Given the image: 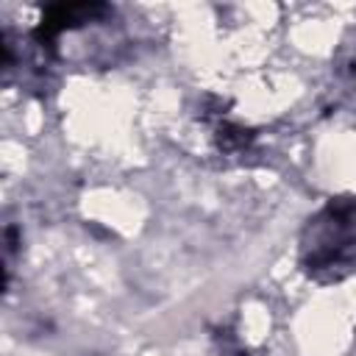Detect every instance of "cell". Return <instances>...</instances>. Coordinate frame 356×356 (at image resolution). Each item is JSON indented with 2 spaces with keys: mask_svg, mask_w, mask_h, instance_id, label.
<instances>
[{
  "mask_svg": "<svg viewBox=\"0 0 356 356\" xmlns=\"http://www.w3.org/2000/svg\"><path fill=\"white\" fill-rule=\"evenodd\" d=\"M309 236V267H342L348 259L356 256V203L325 209L320 220L312 222Z\"/></svg>",
  "mask_w": 356,
  "mask_h": 356,
  "instance_id": "1",
  "label": "cell"
}]
</instances>
